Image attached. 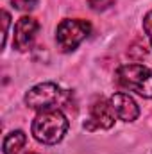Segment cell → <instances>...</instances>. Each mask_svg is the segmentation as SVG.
I'll return each mask as SVG.
<instances>
[{
	"label": "cell",
	"mask_w": 152,
	"mask_h": 154,
	"mask_svg": "<svg viewBox=\"0 0 152 154\" xmlns=\"http://www.w3.org/2000/svg\"><path fill=\"white\" fill-rule=\"evenodd\" d=\"M32 136L39 143L54 145L61 142L68 131V118L61 109H43L32 120Z\"/></svg>",
	"instance_id": "cell-1"
},
{
	"label": "cell",
	"mask_w": 152,
	"mask_h": 154,
	"mask_svg": "<svg viewBox=\"0 0 152 154\" xmlns=\"http://www.w3.org/2000/svg\"><path fill=\"white\" fill-rule=\"evenodd\" d=\"M114 81L125 91H132L143 99H152V70L143 65H122L116 70Z\"/></svg>",
	"instance_id": "cell-2"
},
{
	"label": "cell",
	"mask_w": 152,
	"mask_h": 154,
	"mask_svg": "<svg viewBox=\"0 0 152 154\" xmlns=\"http://www.w3.org/2000/svg\"><path fill=\"white\" fill-rule=\"evenodd\" d=\"M25 104L31 109H61V106L70 104V93L59 88L56 82H41L25 93Z\"/></svg>",
	"instance_id": "cell-3"
},
{
	"label": "cell",
	"mask_w": 152,
	"mask_h": 154,
	"mask_svg": "<svg viewBox=\"0 0 152 154\" xmlns=\"http://www.w3.org/2000/svg\"><path fill=\"white\" fill-rule=\"evenodd\" d=\"M91 32V23L81 18H66L56 29V45L61 52H72Z\"/></svg>",
	"instance_id": "cell-4"
},
{
	"label": "cell",
	"mask_w": 152,
	"mask_h": 154,
	"mask_svg": "<svg viewBox=\"0 0 152 154\" xmlns=\"http://www.w3.org/2000/svg\"><path fill=\"white\" fill-rule=\"evenodd\" d=\"M39 23L32 16H22L16 25H14V38H13V47L18 52H25L32 47L34 39L38 36Z\"/></svg>",
	"instance_id": "cell-5"
},
{
	"label": "cell",
	"mask_w": 152,
	"mask_h": 154,
	"mask_svg": "<svg viewBox=\"0 0 152 154\" xmlns=\"http://www.w3.org/2000/svg\"><path fill=\"white\" fill-rule=\"evenodd\" d=\"M109 102H111L114 115L123 122H134L140 116V108H138L136 100L127 93H122V91L114 93L109 99Z\"/></svg>",
	"instance_id": "cell-6"
},
{
	"label": "cell",
	"mask_w": 152,
	"mask_h": 154,
	"mask_svg": "<svg viewBox=\"0 0 152 154\" xmlns=\"http://www.w3.org/2000/svg\"><path fill=\"white\" fill-rule=\"evenodd\" d=\"M90 113H91L90 120L93 122L91 129L93 127H97V129H111L114 125V116L116 115H114L113 108H111V102H108L104 99L95 100L91 109H90Z\"/></svg>",
	"instance_id": "cell-7"
},
{
	"label": "cell",
	"mask_w": 152,
	"mask_h": 154,
	"mask_svg": "<svg viewBox=\"0 0 152 154\" xmlns=\"http://www.w3.org/2000/svg\"><path fill=\"white\" fill-rule=\"evenodd\" d=\"M27 143V136L23 131H13L9 133L5 138H4V143H2V152L4 154H20L22 149L25 147Z\"/></svg>",
	"instance_id": "cell-8"
},
{
	"label": "cell",
	"mask_w": 152,
	"mask_h": 154,
	"mask_svg": "<svg viewBox=\"0 0 152 154\" xmlns=\"http://www.w3.org/2000/svg\"><path fill=\"white\" fill-rule=\"evenodd\" d=\"M93 11H106L114 4V0H86Z\"/></svg>",
	"instance_id": "cell-9"
},
{
	"label": "cell",
	"mask_w": 152,
	"mask_h": 154,
	"mask_svg": "<svg viewBox=\"0 0 152 154\" xmlns=\"http://www.w3.org/2000/svg\"><path fill=\"white\" fill-rule=\"evenodd\" d=\"M38 2H39V0H11V4H13L16 9H20V11H29V9H34Z\"/></svg>",
	"instance_id": "cell-10"
},
{
	"label": "cell",
	"mask_w": 152,
	"mask_h": 154,
	"mask_svg": "<svg viewBox=\"0 0 152 154\" xmlns=\"http://www.w3.org/2000/svg\"><path fill=\"white\" fill-rule=\"evenodd\" d=\"M143 31H145V34H147V38L152 45V11H149L143 18Z\"/></svg>",
	"instance_id": "cell-11"
},
{
	"label": "cell",
	"mask_w": 152,
	"mask_h": 154,
	"mask_svg": "<svg viewBox=\"0 0 152 154\" xmlns=\"http://www.w3.org/2000/svg\"><path fill=\"white\" fill-rule=\"evenodd\" d=\"M2 16H4V41H2V47H5V39H7V31H9L11 16H9V13H7V11H4V13H2Z\"/></svg>",
	"instance_id": "cell-12"
},
{
	"label": "cell",
	"mask_w": 152,
	"mask_h": 154,
	"mask_svg": "<svg viewBox=\"0 0 152 154\" xmlns=\"http://www.w3.org/2000/svg\"><path fill=\"white\" fill-rule=\"evenodd\" d=\"M29 154H36V152H29Z\"/></svg>",
	"instance_id": "cell-13"
}]
</instances>
